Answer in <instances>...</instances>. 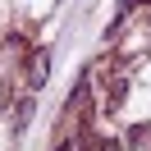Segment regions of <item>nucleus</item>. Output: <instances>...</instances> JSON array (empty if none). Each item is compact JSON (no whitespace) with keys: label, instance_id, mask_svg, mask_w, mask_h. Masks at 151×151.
<instances>
[{"label":"nucleus","instance_id":"1","mask_svg":"<svg viewBox=\"0 0 151 151\" xmlns=\"http://www.w3.org/2000/svg\"><path fill=\"white\" fill-rule=\"evenodd\" d=\"M124 96H128V78H124V73H105V78H101V110H105V114L119 110Z\"/></svg>","mask_w":151,"mask_h":151}]
</instances>
